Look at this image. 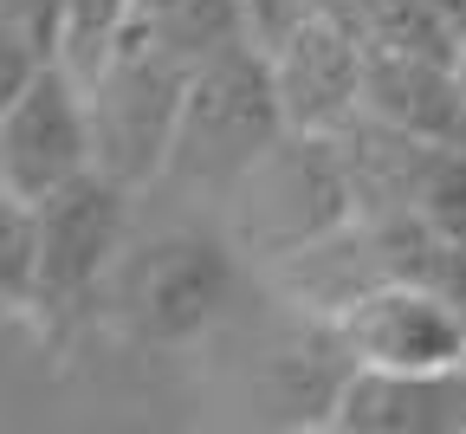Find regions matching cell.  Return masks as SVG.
<instances>
[{
    "mask_svg": "<svg viewBox=\"0 0 466 434\" xmlns=\"http://www.w3.org/2000/svg\"><path fill=\"white\" fill-rule=\"evenodd\" d=\"M285 130L291 123H285V104H279L272 52L240 39V46H227V52H214V58L195 66L162 175L182 181V189L233 195V181H240Z\"/></svg>",
    "mask_w": 466,
    "mask_h": 434,
    "instance_id": "1",
    "label": "cell"
},
{
    "mask_svg": "<svg viewBox=\"0 0 466 434\" xmlns=\"http://www.w3.org/2000/svg\"><path fill=\"white\" fill-rule=\"evenodd\" d=\"M233 233L266 260H291L357 221V181H350L343 137L285 130L240 181H233Z\"/></svg>",
    "mask_w": 466,
    "mask_h": 434,
    "instance_id": "2",
    "label": "cell"
},
{
    "mask_svg": "<svg viewBox=\"0 0 466 434\" xmlns=\"http://www.w3.org/2000/svg\"><path fill=\"white\" fill-rule=\"evenodd\" d=\"M195 66H182L175 52H162L149 33H137L124 20L110 58L85 78L91 98V143H97V169L143 189L168 169L175 150V123H182V98H188Z\"/></svg>",
    "mask_w": 466,
    "mask_h": 434,
    "instance_id": "3",
    "label": "cell"
},
{
    "mask_svg": "<svg viewBox=\"0 0 466 434\" xmlns=\"http://www.w3.org/2000/svg\"><path fill=\"white\" fill-rule=\"evenodd\" d=\"M104 305L143 344H188L233 305V246L195 227H168L124 246Z\"/></svg>",
    "mask_w": 466,
    "mask_h": 434,
    "instance_id": "4",
    "label": "cell"
},
{
    "mask_svg": "<svg viewBox=\"0 0 466 434\" xmlns=\"http://www.w3.org/2000/svg\"><path fill=\"white\" fill-rule=\"evenodd\" d=\"M130 246V181L104 169L72 175L39 202V292L33 312L46 325H72L104 298L116 260Z\"/></svg>",
    "mask_w": 466,
    "mask_h": 434,
    "instance_id": "5",
    "label": "cell"
},
{
    "mask_svg": "<svg viewBox=\"0 0 466 434\" xmlns=\"http://www.w3.org/2000/svg\"><path fill=\"white\" fill-rule=\"evenodd\" d=\"M330 337L343 363H370V369H415V377L466 369V318L421 279H382L357 292L330 318Z\"/></svg>",
    "mask_w": 466,
    "mask_h": 434,
    "instance_id": "6",
    "label": "cell"
},
{
    "mask_svg": "<svg viewBox=\"0 0 466 434\" xmlns=\"http://www.w3.org/2000/svg\"><path fill=\"white\" fill-rule=\"evenodd\" d=\"M85 169H97L91 98H85V78L66 58H52V66L0 110V181L33 195V202H46L52 189H66Z\"/></svg>",
    "mask_w": 466,
    "mask_h": 434,
    "instance_id": "7",
    "label": "cell"
},
{
    "mask_svg": "<svg viewBox=\"0 0 466 434\" xmlns=\"http://www.w3.org/2000/svg\"><path fill=\"white\" fill-rule=\"evenodd\" d=\"M272 78H279V104L291 130L343 137L363 117V46L324 14H311L272 52Z\"/></svg>",
    "mask_w": 466,
    "mask_h": 434,
    "instance_id": "8",
    "label": "cell"
},
{
    "mask_svg": "<svg viewBox=\"0 0 466 434\" xmlns=\"http://www.w3.org/2000/svg\"><path fill=\"white\" fill-rule=\"evenodd\" d=\"M324 428H363V434H447L466 428V369L453 377H415V369H370L350 363L337 383Z\"/></svg>",
    "mask_w": 466,
    "mask_h": 434,
    "instance_id": "9",
    "label": "cell"
},
{
    "mask_svg": "<svg viewBox=\"0 0 466 434\" xmlns=\"http://www.w3.org/2000/svg\"><path fill=\"white\" fill-rule=\"evenodd\" d=\"M453 58H428V52L363 58V117L389 123L401 137H428V143L466 150V91H460Z\"/></svg>",
    "mask_w": 466,
    "mask_h": 434,
    "instance_id": "10",
    "label": "cell"
},
{
    "mask_svg": "<svg viewBox=\"0 0 466 434\" xmlns=\"http://www.w3.org/2000/svg\"><path fill=\"white\" fill-rule=\"evenodd\" d=\"M311 14H324L330 26H343L363 46V58L382 52H428V58H453L460 39L421 7V0H311Z\"/></svg>",
    "mask_w": 466,
    "mask_h": 434,
    "instance_id": "11",
    "label": "cell"
},
{
    "mask_svg": "<svg viewBox=\"0 0 466 434\" xmlns=\"http://www.w3.org/2000/svg\"><path fill=\"white\" fill-rule=\"evenodd\" d=\"M130 26L149 33L162 52H175L182 66H201V58L247 39L240 0H130Z\"/></svg>",
    "mask_w": 466,
    "mask_h": 434,
    "instance_id": "12",
    "label": "cell"
},
{
    "mask_svg": "<svg viewBox=\"0 0 466 434\" xmlns=\"http://www.w3.org/2000/svg\"><path fill=\"white\" fill-rule=\"evenodd\" d=\"M66 52V0H0V110Z\"/></svg>",
    "mask_w": 466,
    "mask_h": 434,
    "instance_id": "13",
    "label": "cell"
},
{
    "mask_svg": "<svg viewBox=\"0 0 466 434\" xmlns=\"http://www.w3.org/2000/svg\"><path fill=\"white\" fill-rule=\"evenodd\" d=\"M39 292V202L0 181V312H26Z\"/></svg>",
    "mask_w": 466,
    "mask_h": 434,
    "instance_id": "14",
    "label": "cell"
},
{
    "mask_svg": "<svg viewBox=\"0 0 466 434\" xmlns=\"http://www.w3.org/2000/svg\"><path fill=\"white\" fill-rule=\"evenodd\" d=\"M240 20H247V39L259 52H279L291 33L311 20V0H240Z\"/></svg>",
    "mask_w": 466,
    "mask_h": 434,
    "instance_id": "15",
    "label": "cell"
},
{
    "mask_svg": "<svg viewBox=\"0 0 466 434\" xmlns=\"http://www.w3.org/2000/svg\"><path fill=\"white\" fill-rule=\"evenodd\" d=\"M428 285H434V292L453 305L460 318H466V240H447V246H441V260H434Z\"/></svg>",
    "mask_w": 466,
    "mask_h": 434,
    "instance_id": "16",
    "label": "cell"
},
{
    "mask_svg": "<svg viewBox=\"0 0 466 434\" xmlns=\"http://www.w3.org/2000/svg\"><path fill=\"white\" fill-rule=\"evenodd\" d=\"M421 7H428V14L460 39V46H466V0H421Z\"/></svg>",
    "mask_w": 466,
    "mask_h": 434,
    "instance_id": "17",
    "label": "cell"
},
{
    "mask_svg": "<svg viewBox=\"0 0 466 434\" xmlns=\"http://www.w3.org/2000/svg\"><path fill=\"white\" fill-rule=\"evenodd\" d=\"M453 72H460V91H466V46H460V58H453Z\"/></svg>",
    "mask_w": 466,
    "mask_h": 434,
    "instance_id": "18",
    "label": "cell"
}]
</instances>
